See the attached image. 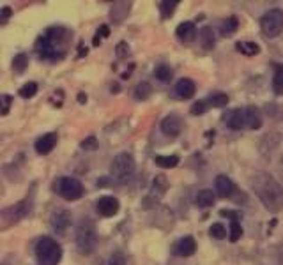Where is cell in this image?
<instances>
[{
	"mask_svg": "<svg viewBox=\"0 0 283 265\" xmlns=\"http://www.w3.org/2000/svg\"><path fill=\"white\" fill-rule=\"evenodd\" d=\"M260 29L267 37H278L283 32V11L274 7L260 18Z\"/></svg>",
	"mask_w": 283,
	"mask_h": 265,
	"instance_id": "obj_6",
	"label": "cell"
},
{
	"mask_svg": "<svg viewBox=\"0 0 283 265\" xmlns=\"http://www.w3.org/2000/svg\"><path fill=\"white\" fill-rule=\"evenodd\" d=\"M27 66H29V57L27 53H18L13 59V71L14 73H23Z\"/></svg>",
	"mask_w": 283,
	"mask_h": 265,
	"instance_id": "obj_27",
	"label": "cell"
},
{
	"mask_svg": "<svg viewBox=\"0 0 283 265\" xmlns=\"http://www.w3.org/2000/svg\"><path fill=\"white\" fill-rule=\"evenodd\" d=\"M71 32L62 27H52L46 30L44 36H41L34 44L37 57L44 60H60L66 57L67 48H69Z\"/></svg>",
	"mask_w": 283,
	"mask_h": 265,
	"instance_id": "obj_1",
	"label": "cell"
},
{
	"mask_svg": "<svg viewBox=\"0 0 283 265\" xmlns=\"http://www.w3.org/2000/svg\"><path fill=\"white\" fill-rule=\"evenodd\" d=\"M80 147H82L83 151H96V149H98V138H96V136H87L85 140L80 143Z\"/></svg>",
	"mask_w": 283,
	"mask_h": 265,
	"instance_id": "obj_33",
	"label": "cell"
},
{
	"mask_svg": "<svg viewBox=\"0 0 283 265\" xmlns=\"http://www.w3.org/2000/svg\"><path fill=\"white\" fill-rule=\"evenodd\" d=\"M154 76L159 80V82L168 83L172 78H174V71H172V67L168 66V64H159V66L154 69Z\"/></svg>",
	"mask_w": 283,
	"mask_h": 265,
	"instance_id": "obj_22",
	"label": "cell"
},
{
	"mask_svg": "<svg viewBox=\"0 0 283 265\" xmlns=\"http://www.w3.org/2000/svg\"><path fill=\"white\" fill-rule=\"evenodd\" d=\"M237 27H239V20H237V16L227 18V20L221 23V34H223V36H228V34H234L235 30H237Z\"/></svg>",
	"mask_w": 283,
	"mask_h": 265,
	"instance_id": "obj_28",
	"label": "cell"
},
{
	"mask_svg": "<svg viewBox=\"0 0 283 265\" xmlns=\"http://www.w3.org/2000/svg\"><path fill=\"white\" fill-rule=\"evenodd\" d=\"M214 202H216V197H214V193L211 189H202L197 193V197H195V203H197L198 207H202V209H207V207H213Z\"/></svg>",
	"mask_w": 283,
	"mask_h": 265,
	"instance_id": "obj_18",
	"label": "cell"
},
{
	"mask_svg": "<svg viewBox=\"0 0 283 265\" xmlns=\"http://www.w3.org/2000/svg\"><path fill=\"white\" fill-rule=\"evenodd\" d=\"M57 193L67 202H75L83 197V186L75 177H60L57 182Z\"/></svg>",
	"mask_w": 283,
	"mask_h": 265,
	"instance_id": "obj_7",
	"label": "cell"
},
{
	"mask_svg": "<svg viewBox=\"0 0 283 265\" xmlns=\"http://www.w3.org/2000/svg\"><path fill=\"white\" fill-rule=\"evenodd\" d=\"M235 50L248 57L258 55L260 53V46L257 43H251V41H239V43H235Z\"/></svg>",
	"mask_w": 283,
	"mask_h": 265,
	"instance_id": "obj_19",
	"label": "cell"
},
{
	"mask_svg": "<svg viewBox=\"0 0 283 265\" xmlns=\"http://www.w3.org/2000/svg\"><path fill=\"white\" fill-rule=\"evenodd\" d=\"M11 103H13V98L7 94L2 95V115H7L9 113V108H11Z\"/></svg>",
	"mask_w": 283,
	"mask_h": 265,
	"instance_id": "obj_35",
	"label": "cell"
},
{
	"mask_svg": "<svg viewBox=\"0 0 283 265\" xmlns=\"http://www.w3.org/2000/svg\"><path fill=\"white\" fill-rule=\"evenodd\" d=\"M50 225H52L53 232L66 233L67 228L71 226V212L69 210H57L50 218Z\"/></svg>",
	"mask_w": 283,
	"mask_h": 265,
	"instance_id": "obj_10",
	"label": "cell"
},
{
	"mask_svg": "<svg viewBox=\"0 0 283 265\" xmlns=\"http://www.w3.org/2000/svg\"><path fill=\"white\" fill-rule=\"evenodd\" d=\"M30 200H23V202H18L14 205L7 207V209L2 210V220L4 221H9V223H16L20 221L21 218H25L27 214L30 212Z\"/></svg>",
	"mask_w": 283,
	"mask_h": 265,
	"instance_id": "obj_9",
	"label": "cell"
},
{
	"mask_svg": "<svg viewBox=\"0 0 283 265\" xmlns=\"http://www.w3.org/2000/svg\"><path fill=\"white\" fill-rule=\"evenodd\" d=\"M214 187H216L218 197L221 198H228L234 193V182L227 175H218L216 180H214Z\"/></svg>",
	"mask_w": 283,
	"mask_h": 265,
	"instance_id": "obj_15",
	"label": "cell"
},
{
	"mask_svg": "<svg viewBox=\"0 0 283 265\" xmlns=\"http://www.w3.org/2000/svg\"><path fill=\"white\" fill-rule=\"evenodd\" d=\"M161 131L167 134V136H179L182 131V121L177 117V115H167L161 121Z\"/></svg>",
	"mask_w": 283,
	"mask_h": 265,
	"instance_id": "obj_13",
	"label": "cell"
},
{
	"mask_svg": "<svg viewBox=\"0 0 283 265\" xmlns=\"http://www.w3.org/2000/svg\"><path fill=\"white\" fill-rule=\"evenodd\" d=\"M205 111H207V101H197V103H193L191 105V108H190V113L191 115H204Z\"/></svg>",
	"mask_w": 283,
	"mask_h": 265,
	"instance_id": "obj_32",
	"label": "cell"
},
{
	"mask_svg": "<svg viewBox=\"0 0 283 265\" xmlns=\"http://www.w3.org/2000/svg\"><path fill=\"white\" fill-rule=\"evenodd\" d=\"M57 140H59L57 133H46V134H43L41 138H37V141H36V151H37V154H41V156L50 154V152H52L53 149H55Z\"/></svg>",
	"mask_w": 283,
	"mask_h": 265,
	"instance_id": "obj_14",
	"label": "cell"
},
{
	"mask_svg": "<svg viewBox=\"0 0 283 265\" xmlns=\"http://www.w3.org/2000/svg\"><path fill=\"white\" fill-rule=\"evenodd\" d=\"M36 258L39 265H59L62 260V248L52 237H43L36 244Z\"/></svg>",
	"mask_w": 283,
	"mask_h": 265,
	"instance_id": "obj_4",
	"label": "cell"
},
{
	"mask_svg": "<svg viewBox=\"0 0 283 265\" xmlns=\"http://www.w3.org/2000/svg\"><path fill=\"white\" fill-rule=\"evenodd\" d=\"M128 53H129V46L126 43H121L117 46V57H119V59H124Z\"/></svg>",
	"mask_w": 283,
	"mask_h": 265,
	"instance_id": "obj_36",
	"label": "cell"
},
{
	"mask_svg": "<svg viewBox=\"0 0 283 265\" xmlns=\"http://www.w3.org/2000/svg\"><path fill=\"white\" fill-rule=\"evenodd\" d=\"M179 6L177 0H163V2L158 4L159 11H161V18L163 20H167V18H170L172 14L175 13V7Z\"/></svg>",
	"mask_w": 283,
	"mask_h": 265,
	"instance_id": "obj_24",
	"label": "cell"
},
{
	"mask_svg": "<svg viewBox=\"0 0 283 265\" xmlns=\"http://www.w3.org/2000/svg\"><path fill=\"white\" fill-rule=\"evenodd\" d=\"M220 216H227V218H230L232 221H234V220H239V214H237V212H232V210H220Z\"/></svg>",
	"mask_w": 283,
	"mask_h": 265,
	"instance_id": "obj_37",
	"label": "cell"
},
{
	"mask_svg": "<svg viewBox=\"0 0 283 265\" xmlns=\"http://www.w3.org/2000/svg\"><path fill=\"white\" fill-rule=\"evenodd\" d=\"M243 235V228H241V223L239 220L230 221V240L232 243H237Z\"/></svg>",
	"mask_w": 283,
	"mask_h": 265,
	"instance_id": "obj_31",
	"label": "cell"
},
{
	"mask_svg": "<svg viewBox=\"0 0 283 265\" xmlns=\"http://www.w3.org/2000/svg\"><path fill=\"white\" fill-rule=\"evenodd\" d=\"M227 124L234 131L241 129H260L262 128V115L253 106H244V108H237L230 111L227 118Z\"/></svg>",
	"mask_w": 283,
	"mask_h": 265,
	"instance_id": "obj_3",
	"label": "cell"
},
{
	"mask_svg": "<svg viewBox=\"0 0 283 265\" xmlns=\"http://www.w3.org/2000/svg\"><path fill=\"white\" fill-rule=\"evenodd\" d=\"M207 105L214 106V108H223V106L228 105V95L223 94V92H213L207 98Z\"/></svg>",
	"mask_w": 283,
	"mask_h": 265,
	"instance_id": "obj_23",
	"label": "cell"
},
{
	"mask_svg": "<svg viewBox=\"0 0 283 265\" xmlns=\"http://www.w3.org/2000/svg\"><path fill=\"white\" fill-rule=\"evenodd\" d=\"M198 41H200V44H202V48H204V50H213L214 48L213 29H209V27L200 29V32H198Z\"/></svg>",
	"mask_w": 283,
	"mask_h": 265,
	"instance_id": "obj_20",
	"label": "cell"
},
{
	"mask_svg": "<svg viewBox=\"0 0 283 265\" xmlns=\"http://www.w3.org/2000/svg\"><path fill=\"white\" fill-rule=\"evenodd\" d=\"M250 186L269 212H280L283 209V187L273 175L255 172L250 179Z\"/></svg>",
	"mask_w": 283,
	"mask_h": 265,
	"instance_id": "obj_2",
	"label": "cell"
},
{
	"mask_svg": "<svg viewBox=\"0 0 283 265\" xmlns=\"http://www.w3.org/2000/svg\"><path fill=\"white\" fill-rule=\"evenodd\" d=\"M154 163L161 168H175L179 164V157L177 156H156Z\"/></svg>",
	"mask_w": 283,
	"mask_h": 265,
	"instance_id": "obj_25",
	"label": "cell"
},
{
	"mask_svg": "<svg viewBox=\"0 0 283 265\" xmlns=\"http://www.w3.org/2000/svg\"><path fill=\"white\" fill-rule=\"evenodd\" d=\"M78 101L82 103V105H83V103H87V95L83 94V92H80V94H78Z\"/></svg>",
	"mask_w": 283,
	"mask_h": 265,
	"instance_id": "obj_40",
	"label": "cell"
},
{
	"mask_svg": "<svg viewBox=\"0 0 283 265\" xmlns=\"http://www.w3.org/2000/svg\"><path fill=\"white\" fill-rule=\"evenodd\" d=\"M209 235L214 237V239H218V240H221L227 237V230H225V226L221 225V223H214L211 228H209Z\"/></svg>",
	"mask_w": 283,
	"mask_h": 265,
	"instance_id": "obj_30",
	"label": "cell"
},
{
	"mask_svg": "<svg viewBox=\"0 0 283 265\" xmlns=\"http://www.w3.org/2000/svg\"><path fill=\"white\" fill-rule=\"evenodd\" d=\"M172 249H174V255L186 258V256L195 255V251H197V243H195V239L191 235H186V237H182V239H179Z\"/></svg>",
	"mask_w": 283,
	"mask_h": 265,
	"instance_id": "obj_12",
	"label": "cell"
},
{
	"mask_svg": "<svg viewBox=\"0 0 283 265\" xmlns=\"http://www.w3.org/2000/svg\"><path fill=\"white\" fill-rule=\"evenodd\" d=\"M175 94L179 99H190L195 95V83L190 78H182L175 83Z\"/></svg>",
	"mask_w": 283,
	"mask_h": 265,
	"instance_id": "obj_17",
	"label": "cell"
},
{
	"mask_svg": "<svg viewBox=\"0 0 283 265\" xmlns=\"http://www.w3.org/2000/svg\"><path fill=\"white\" fill-rule=\"evenodd\" d=\"M273 92H274L276 95H283V64H278V66L274 67Z\"/></svg>",
	"mask_w": 283,
	"mask_h": 265,
	"instance_id": "obj_21",
	"label": "cell"
},
{
	"mask_svg": "<svg viewBox=\"0 0 283 265\" xmlns=\"http://www.w3.org/2000/svg\"><path fill=\"white\" fill-rule=\"evenodd\" d=\"M105 265H126V258L122 253H113V255L105 262Z\"/></svg>",
	"mask_w": 283,
	"mask_h": 265,
	"instance_id": "obj_34",
	"label": "cell"
},
{
	"mask_svg": "<svg viewBox=\"0 0 283 265\" xmlns=\"http://www.w3.org/2000/svg\"><path fill=\"white\" fill-rule=\"evenodd\" d=\"M18 94L21 95L23 99H29V98H34V95L37 94V83H34V82H29V83H25L23 87L18 90Z\"/></svg>",
	"mask_w": 283,
	"mask_h": 265,
	"instance_id": "obj_29",
	"label": "cell"
},
{
	"mask_svg": "<svg viewBox=\"0 0 283 265\" xmlns=\"http://www.w3.org/2000/svg\"><path fill=\"white\" fill-rule=\"evenodd\" d=\"M152 94V87L149 85L147 82H142L136 85L135 88V99H138V101H145V99H149V95Z\"/></svg>",
	"mask_w": 283,
	"mask_h": 265,
	"instance_id": "obj_26",
	"label": "cell"
},
{
	"mask_svg": "<svg viewBox=\"0 0 283 265\" xmlns=\"http://www.w3.org/2000/svg\"><path fill=\"white\" fill-rule=\"evenodd\" d=\"M108 34H110L108 27H106V25H103L101 29L98 30V34H96V36H99V37H106V36H108Z\"/></svg>",
	"mask_w": 283,
	"mask_h": 265,
	"instance_id": "obj_38",
	"label": "cell"
},
{
	"mask_svg": "<svg viewBox=\"0 0 283 265\" xmlns=\"http://www.w3.org/2000/svg\"><path fill=\"white\" fill-rule=\"evenodd\" d=\"M96 209H98V212L101 214L103 218H112L119 212L121 203H119V200L113 197H101L98 200V203H96Z\"/></svg>",
	"mask_w": 283,
	"mask_h": 265,
	"instance_id": "obj_11",
	"label": "cell"
},
{
	"mask_svg": "<svg viewBox=\"0 0 283 265\" xmlns=\"http://www.w3.org/2000/svg\"><path fill=\"white\" fill-rule=\"evenodd\" d=\"M9 16H11V9H9V7H4V9H2V23H6V20Z\"/></svg>",
	"mask_w": 283,
	"mask_h": 265,
	"instance_id": "obj_39",
	"label": "cell"
},
{
	"mask_svg": "<svg viewBox=\"0 0 283 265\" xmlns=\"http://www.w3.org/2000/svg\"><path fill=\"white\" fill-rule=\"evenodd\" d=\"M98 244V233L90 220H82L76 228V248L82 255H90Z\"/></svg>",
	"mask_w": 283,
	"mask_h": 265,
	"instance_id": "obj_5",
	"label": "cell"
},
{
	"mask_svg": "<svg viewBox=\"0 0 283 265\" xmlns=\"http://www.w3.org/2000/svg\"><path fill=\"white\" fill-rule=\"evenodd\" d=\"M135 157L131 154H128V152H122V154H119L113 157L112 161V166H110V170H112V175H115L117 179H128V177L133 175V172H135Z\"/></svg>",
	"mask_w": 283,
	"mask_h": 265,
	"instance_id": "obj_8",
	"label": "cell"
},
{
	"mask_svg": "<svg viewBox=\"0 0 283 265\" xmlns=\"http://www.w3.org/2000/svg\"><path fill=\"white\" fill-rule=\"evenodd\" d=\"M175 34H177V37L182 43H191V41L197 37V27H195L193 21H182L181 25L175 29Z\"/></svg>",
	"mask_w": 283,
	"mask_h": 265,
	"instance_id": "obj_16",
	"label": "cell"
}]
</instances>
